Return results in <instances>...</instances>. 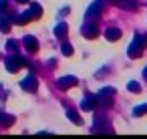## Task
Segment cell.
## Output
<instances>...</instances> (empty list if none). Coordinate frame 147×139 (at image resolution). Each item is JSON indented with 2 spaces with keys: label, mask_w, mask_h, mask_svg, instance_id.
<instances>
[{
  "label": "cell",
  "mask_w": 147,
  "mask_h": 139,
  "mask_svg": "<svg viewBox=\"0 0 147 139\" xmlns=\"http://www.w3.org/2000/svg\"><path fill=\"white\" fill-rule=\"evenodd\" d=\"M141 113H147V103H143V105L135 107V111H133V115H141Z\"/></svg>",
  "instance_id": "12"
},
{
  "label": "cell",
  "mask_w": 147,
  "mask_h": 139,
  "mask_svg": "<svg viewBox=\"0 0 147 139\" xmlns=\"http://www.w3.org/2000/svg\"><path fill=\"white\" fill-rule=\"evenodd\" d=\"M55 32H57V36H65V32H67V24H59V26L55 28Z\"/></svg>",
  "instance_id": "11"
},
{
  "label": "cell",
  "mask_w": 147,
  "mask_h": 139,
  "mask_svg": "<svg viewBox=\"0 0 147 139\" xmlns=\"http://www.w3.org/2000/svg\"><path fill=\"white\" fill-rule=\"evenodd\" d=\"M99 103V97H87V101L83 103V109H93V105Z\"/></svg>",
  "instance_id": "7"
},
{
  "label": "cell",
  "mask_w": 147,
  "mask_h": 139,
  "mask_svg": "<svg viewBox=\"0 0 147 139\" xmlns=\"http://www.w3.org/2000/svg\"><path fill=\"white\" fill-rule=\"evenodd\" d=\"M24 45H26V49H28L30 53H36V51H38V40L32 38V36H26V38H24Z\"/></svg>",
  "instance_id": "4"
},
{
  "label": "cell",
  "mask_w": 147,
  "mask_h": 139,
  "mask_svg": "<svg viewBox=\"0 0 147 139\" xmlns=\"http://www.w3.org/2000/svg\"><path fill=\"white\" fill-rule=\"evenodd\" d=\"M113 2H117V4L123 6V8H129V6L133 8V6H135V4H133V0H113Z\"/></svg>",
  "instance_id": "9"
},
{
  "label": "cell",
  "mask_w": 147,
  "mask_h": 139,
  "mask_svg": "<svg viewBox=\"0 0 147 139\" xmlns=\"http://www.w3.org/2000/svg\"><path fill=\"white\" fill-rule=\"evenodd\" d=\"M119 36H121V32H119L117 28H109V30H107V38H109V40H117Z\"/></svg>",
  "instance_id": "8"
},
{
  "label": "cell",
  "mask_w": 147,
  "mask_h": 139,
  "mask_svg": "<svg viewBox=\"0 0 147 139\" xmlns=\"http://www.w3.org/2000/svg\"><path fill=\"white\" fill-rule=\"evenodd\" d=\"M63 55H67V57H71V55H73V49H71V45H63Z\"/></svg>",
  "instance_id": "14"
},
{
  "label": "cell",
  "mask_w": 147,
  "mask_h": 139,
  "mask_svg": "<svg viewBox=\"0 0 147 139\" xmlns=\"http://www.w3.org/2000/svg\"><path fill=\"white\" fill-rule=\"evenodd\" d=\"M143 75H145V79H147V69H145V71H143Z\"/></svg>",
  "instance_id": "16"
},
{
  "label": "cell",
  "mask_w": 147,
  "mask_h": 139,
  "mask_svg": "<svg viewBox=\"0 0 147 139\" xmlns=\"http://www.w3.org/2000/svg\"><path fill=\"white\" fill-rule=\"evenodd\" d=\"M75 83H77L75 77H63V79H59V87H61V89H69V87H73Z\"/></svg>",
  "instance_id": "5"
},
{
  "label": "cell",
  "mask_w": 147,
  "mask_h": 139,
  "mask_svg": "<svg viewBox=\"0 0 147 139\" xmlns=\"http://www.w3.org/2000/svg\"><path fill=\"white\" fill-rule=\"evenodd\" d=\"M20 65H24V61H22L20 57H10V59L6 61V67H8V71H10V73L18 71V69H20Z\"/></svg>",
  "instance_id": "2"
},
{
  "label": "cell",
  "mask_w": 147,
  "mask_h": 139,
  "mask_svg": "<svg viewBox=\"0 0 147 139\" xmlns=\"http://www.w3.org/2000/svg\"><path fill=\"white\" fill-rule=\"evenodd\" d=\"M145 45H147V36H137L133 40V45L129 47V55L131 57H139V53H141V49H145Z\"/></svg>",
  "instance_id": "1"
},
{
  "label": "cell",
  "mask_w": 147,
  "mask_h": 139,
  "mask_svg": "<svg viewBox=\"0 0 147 139\" xmlns=\"http://www.w3.org/2000/svg\"><path fill=\"white\" fill-rule=\"evenodd\" d=\"M14 121V117H2V115H0V125H10Z\"/></svg>",
  "instance_id": "13"
},
{
  "label": "cell",
  "mask_w": 147,
  "mask_h": 139,
  "mask_svg": "<svg viewBox=\"0 0 147 139\" xmlns=\"http://www.w3.org/2000/svg\"><path fill=\"white\" fill-rule=\"evenodd\" d=\"M22 89H24V91H34V89H36V77H34V75H28V77L22 81Z\"/></svg>",
  "instance_id": "3"
},
{
  "label": "cell",
  "mask_w": 147,
  "mask_h": 139,
  "mask_svg": "<svg viewBox=\"0 0 147 139\" xmlns=\"http://www.w3.org/2000/svg\"><path fill=\"white\" fill-rule=\"evenodd\" d=\"M67 115H69V119H71L75 125H81V117H77V113H75V111H69Z\"/></svg>",
  "instance_id": "10"
},
{
  "label": "cell",
  "mask_w": 147,
  "mask_h": 139,
  "mask_svg": "<svg viewBox=\"0 0 147 139\" xmlns=\"http://www.w3.org/2000/svg\"><path fill=\"white\" fill-rule=\"evenodd\" d=\"M129 89H131L133 93H139V85H135V83H129Z\"/></svg>",
  "instance_id": "15"
},
{
  "label": "cell",
  "mask_w": 147,
  "mask_h": 139,
  "mask_svg": "<svg viewBox=\"0 0 147 139\" xmlns=\"http://www.w3.org/2000/svg\"><path fill=\"white\" fill-rule=\"evenodd\" d=\"M83 32H85V36H87V38H93V36L97 34V26L87 24V26H83Z\"/></svg>",
  "instance_id": "6"
}]
</instances>
